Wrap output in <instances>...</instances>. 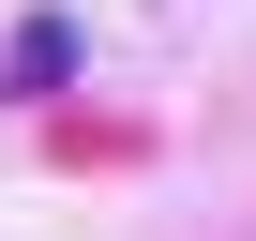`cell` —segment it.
I'll use <instances>...</instances> for the list:
<instances>
[{
	"mask_svg": "<svg viewBox=\"0 0 256 241\" xmlns=\"http://www.w3.org/2000/svg\"><path fill=\"white\" fill-rule=\"evenodd\" d=\"M0 76H16V90H60L76 76V16H30L16 46H0Z\"/></svg>",
	"mask_w": 256,
	"mask_h": 241,
	"instance_id": "cell-1",
	"label": "cell"
}]
</instances>
